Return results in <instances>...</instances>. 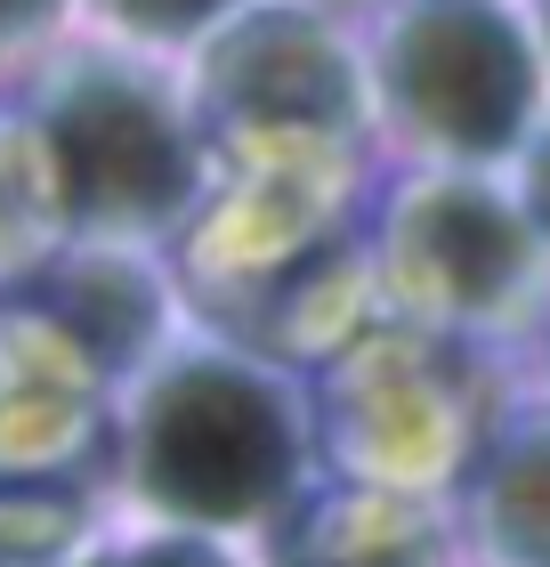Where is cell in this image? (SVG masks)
I'll use <instances>...</instances> for the list:
<instances>
[{
	"mask_svg": "<svg viewBox=\"0 0 550 567\" xmlns=\"http://www.w3.org/2000/svg\"><path fill=\"white\" fill-rule=\"evenodd\" d=\"M292 462H300V437L283 390L243 365H219V357L170 365L138 414L146 503L203 527H243L259 511H276L292 486Z\"/></svg>",
	"mask_w": 550,
	"mask_h": 567,
	"instance_id": "6da1fadb",
	"label": "cell"
},
{
	"mask_svg": "<svg viewBox=\"0 0 550 567\" xmlns=\"http://www.w3.org/2000/svg\"><path fill=\"white\" fill-rule=\"evenodd\" d=\"M535 58L486 0H422L388 33V106L445 154H502L527 122Z\"/></svg>",
	"mask_w": 550,
	"mask_h": 567,
	"instance_id": "7a4b0ae2",
	"label": "cell"
},
{
	"mask_svg": "<svg viewBox=\"0 0 550 567\" xmlns=\"http://www.w3.org/2000/svg\"><path fill=\"white\" fill-rule=\"evenodd\" d=\"M49 154H58V178L90 227H154L195 187V154L178 138L170 106L114 65L65 82L58 114H49Z\"/></svg>",
	"mask_w": 550,
	"mask_h": 567,
	"instance_id": "3957f363",
	"label": "cell"
},
{
	"mask_svg": "<svg viewBox=\"0 0 550 567\" xmlns=\"http://www.w3.org/2000/svg\"><path fill=\"white\" fill-rule=\"evenodd\" d=\"M340 422L356 430V462L373 478H429L461 454V405L429 373V357L364 349L340 390ZM340 430V437H349Z\"/></svg>",
	"mask_w": 550,
	"mask_h": 567,
	"instance_id": "277c9868",
	"label": "cell"
},
{
	"mask_svg": "<svg viewBox=\"0 0 550 567\" xmlns=\"http://www.w3.org/2000/svg\"><path fill=\"white\" fill-rule=\"evenodd\" d=\"M397 260H405V284L437 308H494L527 276V236L494 195L429 187L422 203H405Z\"/></svg>",
	"mask_w": 550,
	"mask_h": 567,
	"instance_id": "5b68a950",
	"label": "cell"
},
{
	"mask_svg": "<svg viewBox=\"0 0 550 567\" xmlns=\"http://www.w3.org/2000/svg\"><path fill=\"white\" fill-rule=\"evenodd\" d=\"M211 97L251 122H340L356 106V82L340 49L300 17H259L219 41L211 58Z\"/></svg>",
	"mask_w": 550,
	"mask_h": 567,
	"instance_id": "8992f818",
	"label": "cell"
},
{
	"mask_svg": "<svg viewBox=\"0 0 550 567\" xmlns=\"http://www.w3.org/2000/svg\"><path fill=\"white\" fill-rule=\"evenodd\" d=\"M276 567H437L429 511L397 495V486H356L316 511H300V527L283 535Z\"/></svg>",
	"mask_w": 550,
	"mask_h": 567,
	"instance_id": "52a82bcc",
	"label": "cell"
},
{
	"mask_svg": "<svg viewBox=\"0 0 550 567\" xmlns=\"http://www.w3.org/2000/svg\"><path fill=\"white\" fill-rule=\"evenodd\" d=\"M478 535L502 567H550V422L518 430L478 478Z\"/></svg>",
	"mask_w": 550,
	"mask_h": 567,
	"instance_id": "ba28073f",
	"label": "cell"
},
{
	"mask_svg": "<svg viewBox=\"0 0 550 567\" xmlns=\"http://www.w3.org/2000/svg\"><path fill=\"white\" fill-rule=\"evenodd\" d=\"M65 317H73V332H82V349H90V357L122 365V357L146 341V324H154V292H146V284L129 276V268L97 260V268H82V276H73Z\"/></svg>",
	"mask_w": 550,
	"mask_h": 567,
	"instance_id": "9c48e42d",
	"label": "cell"
},
{
	"mask_svg": "<svg viewBox=\"0 0 550 567\" xmlns=\"http://www.w3.org/2000/svg\"><path fill=\"white\" fill-rule=\"evenodd\" d=\"M106 9L129 24V33H195V24H211L227 0H106Z\"/></svg>",
	"mask_w": 550,
	"mask_h": 567,
	"instance_id": "30bf717a",
	"label": "cell"
},
{
	"mask_svg": "<svg viewBox=\"0 0 550 567\" xmlns=\"http://www.w3.org/2000/svg\"><path fill=\"white\" fill-rule=\"evenodd\" d=\"M122 567H219V559L195 551V544H146V551H129Z\"/></svg>",
	"mask_w": 550,
	"mask_h": 567,
	"instance_id": "8fae6325",
	"label": "cell"
},
{
	"mask_svg": "<svg viewBox=\"0 0 550 567\" xmlns=\"http://www.w3.org/2000/svg\"><path fill=\"white\" fill-rule=\"evenodd\" d=\"M49 17V0H0V41H17V33H33V24Z\"/></svg>",
	"mask_w": 550,
	"mask_h": 567,
	"instance_id": "7c38bea8",
	"label": "cell"
},
{
	"mask_svg": "<svg viewBox=\"0 0 550 567\" xmlns=\"http://www.w3.org/2000/svg\"><path fill=\"white\" fill-rule=\"evenodd\" d=\"M527 195H535V227L550 236V146L535 154V178H527Z\"/></svg>",
	"mask_w": 550,
	"mask_h": 567,
	"instance_id": "4fadbf2b",
	"label": "cell"
}]
</instances>
